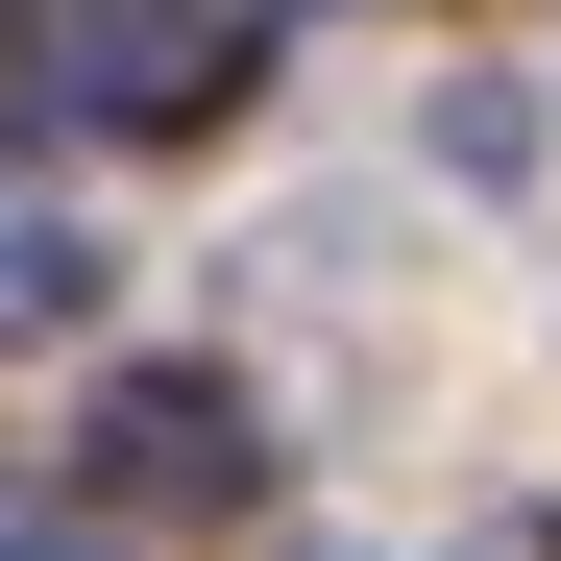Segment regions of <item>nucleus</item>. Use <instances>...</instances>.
<instances>
[{
  "label": "nucleus",
  "instance_id": "f03ea898",
  "mask_svg": "<svg viewBox=\"0 0 561 561\" xmlns=\"http://www.w3.org/2000/svg\"><path fill=\"white\" fill-rule=\"evenodd\" d=\"M99 489H123V513H244V489H268L244 366H123V391H99Z\"/></svg>",
  "mask_w": 561,
  "mask_h": 561
},
{
  "label": "nucleus",
  "instance_id": "f257e3e1",
  "mask_svg": "<svg viewBox=\"0 0 561 561\" xmlns=\"http://www.w3.org/2000/svg\"><path fill=\"white\" fill-rule=\"evenodd\" d=\"M25 25V99L49 123H99V147H196L220 99H244V0H0Z\"/></svg>",
  "mask_w": 561,
  "mask_h": 561
},
{
  "label": "nucleus",
  "instance_id": "7ed1b4c3",
  "mask_svg": "<svg viewBox=\"0 0 561 561\" xmlns=\"http://www.w3.org/2000/svg\"><path fill=\"white\" fill-rule=\"evenodd\" d=\"M73 318H99V244H73V220H0V342H73Z\"/></svg>",
  "mask_w": 561,
  "mask_h": 561
},
{
  "label": "nucleus",
  "instance_id": "20e7f679",
  "mask_svg": "<svg viewBox=\"0 0 561 561\" xmlns=\"http://www.w3.org/2000/svg\"><path fill=\"white\" fill-rule=\"evenodd\" d=\"M439 171H463V196H513V171H537V99H513V73H439Z\"/></svg>",
  "mask_w": 561,
  "mask_h": 561
}]
</instances>
